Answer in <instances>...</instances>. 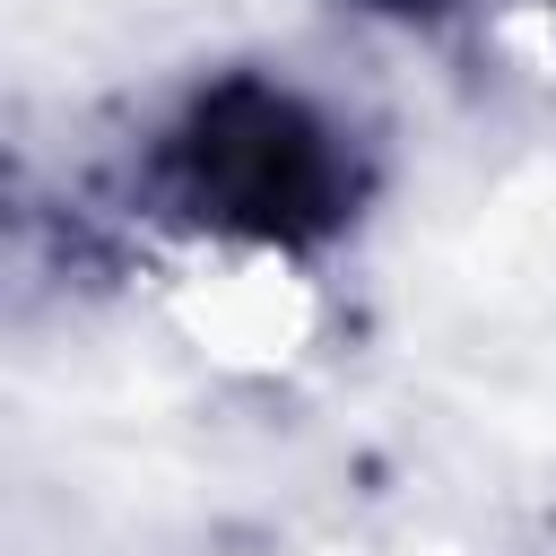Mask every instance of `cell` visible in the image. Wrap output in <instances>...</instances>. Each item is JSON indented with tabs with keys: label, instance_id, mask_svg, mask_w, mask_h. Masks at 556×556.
<instances>
[{
	"label": "cell",
	"instance_id": "6da1fadb",
	"mask_svg": "<svg viewBox=\"0 0 556 556\" xmlns=\"http://www.w3.org/2000/svg\"><path fill=\"white\" fill-rule=\"evenodd\" d=\"M191 156H200V200H217V217H243L261 235H287L295 217H330V156L278 96L243 87L217 113H200Z\"/></svg>",
	"mask_w": 556,
	"mask_h": 556
}]
</instances>
